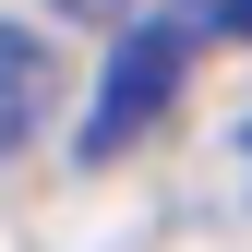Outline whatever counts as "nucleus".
<instances>
[{
    "label": "nucleus",
    "instance_id": "f257e3e1",
    "mask_svg": "<svg viewBox=\"0 0 252 252\" xmlns=\"http://www.w3.org/2000/svg\"><path fill=\"white\" fill-rule=\"evenodd\" d=\"M180 60H192V24H132L120 36V60H108V84H96V108H84V168H108V156H132L156 120H168V96H180Z\"/></svg>",
    "mask_w": 252,
    "mask_h": 252
},
{
    "label": "nucleus",
    "instance_id": "7ed1b4c3",
    "mask_svg": "<svg viewBox=\"0 0 252 252\" xmlns=\"http://www.w3.org/2000/svg\"><path fill=\"white\" fill-rule=\"evenodd\" d=\"M60 12H84V24H120V12H132V0H60Z\"/></svg>",
    "mask_w": 252,
    "mask_h": 252
},
{
    "label": "nucleus",
    "instance_id": "f03ea898",
    "mask_svg": "<svg viewBox=\"0 0 252 252\" xmlns=\"http://www.w3.org/2000/svg\"><path fill=\"white\" fill-rule=\"evenodd\" d=\"M48 96H60V60H48V36L0 24V156H12V144L48 120Z\"/></svg>",
    "mask_w": 252,
    "mask_h": 252
},
{
    "label": "nucleus",
    "instance_id": "20e7f679",
    "mask_svg": "<svg viewBox=\"0 0 252 252\" xmlns=\"http://www.w3.org/2000/svg\"><path fill=\"white\" fill-rule=\"evenodd\" d=\"M216 12H228V36H252V0H216Z\"/></svg>",
    "mask_w": 252,
    "mask_h": 252
}]
</instances>
